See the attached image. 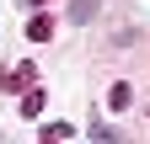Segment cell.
Returning a JSON list of instances; mask_svg holds the SVG:
<instances>
[{"label":"cell","mask_w":150,"mask_h":144,"mask_svg":"<svg viewBox=\"0 0 150 144\" xmlns=\"http://www.w3.org/2000/svg\"><path fill=\"white\" fill-rule=\"evenodd\" d=\"M27 38H32V43H48V38H54V16H32Z\"/></svg>","instance_id":"obj_1"},{"label":"cell","mask_w":150,"mask_h":144,"mask_svg":"<svg viewBox=\"0 0 150 144\" xmlns=\"http://www.w3.org/2000/svg\"><path fill=\"white\" fill-rule=\"evenodd\" d=\"M32 75H38L32 64H16L11 75H6V91H22V85H32Z\"/></svg>","instance_id":"obj_2"},{"label":"cell","mask_w":150,"mask_h":144,"mask_svg":"<svg viewBox=\"0 0 150 144\" xmlns=\"http://www.w3.org/2000/svg\"><path fill=\"white\" fill-rule=\"evenodd\" d=\"M38 134H43L48 144H64V139H75V128H70V123H43Z\"/></svg>","instance_id":"obj_3"},{"label":"cell","mask_w":150,"mask_h":144,"mask_svg":"<svg viewBox=\"0 0 150 144\" xmlns=\"http://www.w3.org/2000/svg\"><path fill=\"white\" fill-rule=\"evenodd\" d=\"M22 112H27V117H38V112H43V91H38V85L22 96Z\"/></svg>","instance_id":"obj_4"},{"label":"cell","mask_w":150,"mask_h":144,"mask_svg":"<svg viewBox=\"0 0 150 144\" xmlns=\"http://www.w3.org/2000/svg\"><path fill=\"white\" fill-rule=\"evenodd\" d=\"M107 107H112V112H123V107H129V85H112V91H107Z\"/></svg>","instance_id":"obj_5"},{"label":"cell","mask_w":150,"mask_h":144,"mask_svg":"<svg viewBox=\"0 0 150 144\" xmlns=\"http://www.w3.org/2000/svg\"><path fill=\"white\" fill-rule=\"evenodd\" d=\"M22 6H32V11H43V6H48V0H22Z\"/></svg>","instance_id":"obj_6"}]
</instances>
